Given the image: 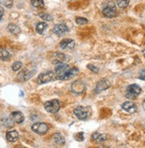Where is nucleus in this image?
I'll list each match as a JSON object with an SVG mask.
<instances>
[{"label": "nucleus", "instance_id": "1", "mask_svg": "<svg viewBox=\"0 0 145 148\" xmlns=\"http://www.w3.org/2000/svg\"><path fill=\"white\" fill-rule=\"evenodd\" d=\"M141 92H142V89L138 84H131L126 89V98H127L129 99H134L137 96L140 95Z\"/></svg>", "mask_w": 145, "mask_h": 148}, {"label": "nucleus", "instance_id": "2", "mask_svg": "<svg viewBox=\"0 0 145 148\" xmlns=\"http://www.w3.org/2000/svg\"><path fill=\"white\" fill-rule=\"evenodd\" d=\"M44 106H45V109H46V112L51 113V114H55V113H57L60 110L61 104H60L59 100L52 99V100L46 102Z\"/></svg>", "mask_w": 145, "mask_h": 148}, {"label": "nucleus", "instance_id": "3", "mask_svg": "<svg viewBox=\"0 0 145 148\" xmlns=\"http://www.w3.org/2000/svg\"><path fill=\"white\" fill-rule=\"evenodd\" d=\"M102 13L105 17L107 18H113L117 15V9L116 5L113 2L109 3L102 10Z\"/></svg>", "mask_w": 145, "mask_h": 148}, {"label": "nucleus", "instance_id": "4", "mask_svg": "<svg viewBox=\"0 0 145 148\" xmlns=\"http://www.w3.org/2000/svg\"><path fill=\"white\" fill-rule=\"evenodd\" d=\"M54 77H55V73L54 72H52V71L45 72V73H42V74H40L37 76V82L39 84H46V83L51 82V81L54 79Z\"/></svg>", "mask_w": 145, "mask_h": 148}, {"label": "nucleus", "instance_id": "5", "mask_svg": "<svg viewBox=\"0 0 145 148\" xmlns=\"http://www.w3.org/2000/svg\"><path fill=\"white\" fill-rule=\"evenodd\" d=\"M31 130L38 135H44L48 131L49 126L45 123H37L31 126Z\"/></svg>", "mask_w": 145, "mask_h": 148}, {"label": "nucleus", "instance_id": "6", "mask_svg": "<svg viewBox=\"0 0 145 148\" xmlns=\"http://www.w3.org/2000/svg\"><path fill=\"white\" fill-rule=\"evenodd\" d=\"M74 114L79 120H86L89 116V111L86 107L77 106L74 109Z\"/></svg>", "mask_w": 145, "mask_h": 148}, {"label": "nucleus", "instance_id": "7", "mask_svg": "<svg viewBox=\"0 0 145 148\" xmlns=\"http://www.w3.org/2000/svg\"><path fill=\"white\" fill-rule=\"evenodd\" d=\"M70 89H71V91L74 94H81V93H83L85 91L86 85H85V84L82 82V81L77 80V81H75V82L72 83Z\"/></svg>", "mask_w": 145, "mask_h": 148}, {"label": "nucleus", "instance_id": "8", "mask_svg": "<svg viewBox=\"0 0 145 148\" xmlns=\"http://www.w3.org/2000/svg\"><path fill=\"white\" fill-rule=\"evenodd\" d=\"M77 73H78V69H77V68H72V69H68L63 75H60V76H57V79L62 80V81L70 80V79H71L72 77H74Z\"/></svg>", "mask_w": 145, "mask_h": 148}, {"label": "nucleus", "instance_id": "9", "mask_svg": "<svg viewBox=\"0 0 145 148\" xmlns=\"http://www.w3.org/2000/svg\"><path fill=\"white\" fill-rule=\"evenodd\" d=\"M110 86V82H109L108 80H105V79L101 80V81H99V82L97 83V84H96L95 91L97 93H100V92H102V91H103L105 90L109 89Z\"/></svg>", "mask_w": 145, "mask_h": 148}, {"label": "nucleus", "instance_id": "10", "mask_svg": "<svg viewBox=\"0 0 145 148\" xmlns=\"http://www.w3.org/2000/svg\"><path fill=\"white\" fill-rule=\"evenodd\" d=\"M60 46L62 50H71L75 46V42L72 39L66 38L60 43Z\"/></svg>", "mask_w": 145, "mask_h": 148}, {"label": "nucleus", "instance_id": "11", "mask_svg": "<svg viewBox=\"0 0 145 148\" xmlns=\"http://www.w3.org/2000/svg\"><path fill=\"white\" fill-rule=\"evenodd\" d=\"M122 108L129 114H134L137 111V106L133 102H125L122 104Z\"/></svg>", "mask_w": 145, "mask_h": 148}, {"label": "nucleus", "instance_id": "12", "mask_svg": "<svg viewBox=\"0 0 145 148\" xmlns=\"http://www.w3.org/2000/svg\"><path fill=\"white\" fill-rule=\"evenodd\" d=\"M68 31H69V28L65 24H57L54 28V32L58 36H61L65 33H67Z\"/></svg>", "mask_w": 145, "mask_h": 148}, {"label": "nucleus", "instance_id": "13", "mask_svg": "<svg viewBox=\"0 0 145 148\" xmlns=\"http://www.w3.org/2000/svg\"><path fill=\"white\" fill-rule=\"evenodd\" d=\"M10 117L16 123H23V121H24V115H23V114L21 113V112H18V111L12 112L11 114Z\"/></svg>", "mask_w": 145, "mask_h": 148}, {"label": "nucleus", "instance_id": "14", "mask_svg": "<svg viewBox=\"0 0 145 148\" xmlns=\"http://www.w3.org/2000/svg\"><path fill=\"white\" fill-rule=\"evenodd\" d=\"M70 68H69V65L68 64L59 63V65H57L56 68H55V74L57 75V76H60V75H63Z\"/></svg>", "mask_w": 145, "mask_h": 148}, {"label": "nucleus", "instance_id": "15", "mask_svg": "<svg viewBox=\"0 0 145 148\" xmlns=\"http://www.w3.org/2000/svg\"><path fill=\"white\" fill-rule=\"evenodd\" d=\"M19 138V134L16 130H10L6 133V139L9 142H16Z\"/></svg>", "mask_w": 145, "mask_h": 148}, {"label": "nucleus", "instance_id": "16", "mask_svg": "<svg viewBox=\"0 0 145 148\" xmlns=\"http://www.w3.org/2000/svg\"><path fill=\"white\" fill-rule=\"evenodd\" d=\"M92 138H93L96 142L102 143V142H104L105 140L107 139V136L105 135V134H103V133L95 132L93 135H92Z\"/></svg>", "mask_w": 145, "mask_h": 148}, {"label": "nucleus", "instance_id": "17", "mask_svg": "<svg viewBox=\"0 0 145 148\" xmlns=\"http://www.w3.org/2000/svg\"><path fill=\"white\" fill-rule=\"evenodd\" d=\"M52 57H54V61H52V62H54L55 64L62 63V61L66 59V57H65V55L63 54V53H60V52L54 53Z\"/></svg>", "mask_w": 145, "mask_h": 148}, {"label": "nucleus", "instance_id": "18", "mask_svg": "<svg viewBox=\"0 0 145 148\" xmlns=\"http://www.w3.org/2000/svg\"><path fill=\"white\" fill-rule=\"evenodd\" d=\"M54 141L59 145H63L65 144V138L61 133H55V134L54 135Z\"/></svg>", "mask_w": 145, "mask_h": 148}, {"label": "nucleus", "instance_id": "19", "mask_svg": "<svg viewBox=\"0 0 145 148\" xmlns=\"http://www.w3.org/2000/svg\"><path fill=\"white\" fill-rule=\"evenodd\" d=\"M47 23L46 22H38L36 26V30L38 34H43L45 32V30L47 29Z\"/></svg>", "mask_w": 145, "mask_h": 148}, {"label": "nucleus", "instance_id": "20", "mask_svg": "<svg viewBox=\"0 0 145 148\" xmlns=\"http://www.w3.org/2000/svg\"><path fill=\"white\" fill-rule=\"evenodd\" d=\"M7 29L9 30V32H11L12 34H14V35H18L20 32H21V29L19 28V27L15 24H9L8 27H7Z\"/></svg>", "mask_w": 145, "mask_h": 148}, {"label": "nucleus", "instance_id": "21", "mask_svg": "<svg viewBox=\"0 0 145 148\" xmlns=\"http://www.w3.org/2000/svg\"><path fill=\"white\" fill-rule=\"evenodd\" d=\"M32 76V73H29L28 71H21L19 75H18V79L21 81H27L29 80L30 77Z\"/></svg>", "mask_w": 145, "mask_h": 148}, {"label": "nucleus", "instance_id": "22", "mask_svg": "<svg viewBox=\"0 0 145 148\" xmlns=\"http://www.w3.org/2000/svg\"><path fill=\"white\" fill-rule=\"evenodd\" d=\"M11 54L6 50V49H0V60L3 61H6L10 60Z\"/></svg>", "mask_w": 145, "mask_h": 148}, {"label": "nucleus", "instance_id": "23", "mask_svg": "<svg viewBox=\"0 0 145 148\" xmlns=\"http://www.w3.org/2000/svg\"><path fill=\"white\" fill-rule=\"evenodd\" d=\"M117 5L119 8H126L129 5V0H117Z\"/></svg>", "mask_w": 145, "mask_h": 148}, {"label": "nucleus", "instance_id": "24", "mask_svg": "<svg viewBox=\"0 0 145 148\" xmlns=\"http://www.w3.org/2000/svg\"><path fill=\"white\" fill-rule=\"evenodd\" d=\"M31 5L34 7L40 8L44 6L45 3H44V0H31Z\"/></svg>", "mask_w": 145, "mask_h": 148}, {"label": "nucleus", "instance_id": "25", "mask_svg": "<svg viewBox=\"0 0 145 148\" xmlns=\"http://www.w3.org/2000/svg\"><path fill=\"white\" fill-rule=\"evenodd\" d=\"M22 66V63L21 61H15L12 65V69L14 71H19Z\"/></svg>", "mask_w": 145, "mask_h": 148}, {"label": "nucleus", "instance_id": "26", "mask_svg": "<svg viewBox=\"0 0 145 148\" xmlns=\"http://www.w3.org/2000/svg\"><path fill=\"white\" fill-rule=\"evenodd\" d=\"M76 23L78 24V25H86L88 23V21L86 19V18H83V17H77L76 18Z\"/></svg>", "mask_w": 145, "mask_h": 148}, {"label": "nucleus", "instance_id": "27", "mask_svg": "<svg viewBox=\"0 0 145 148\" xmlns=\"http://www.w3.org/2000/svg\"><path fill=\"white\" fill-rule=\"evenodd\" d=\"M39 17L43 19L44 21H51L52 19V16L50 14H47V13H40V14H39Z\"/></svg>", "mask_w": 145, "mask_h": 148}, {"label": "nucleus", "instance_id": "28", "mask_svg": "<svg viewBox=\"0 0 145 148\" xmlns=\"http://www.w3.org/2000/svg\"><path fill=\"white\" fill-rule=\"evenodd\" d=\"M0 2L7 8H11L12 6V0H0Z\"/></svg>", "mask_w": 145, "mask_h": 148}, {"label": "nucleus", "instance_id": "29", "mask_svg": "<svg viewBox=\"0 0 145 148\" xmlns=\"http://www.w3.org/2000/svg\"><path fill=\"white\" fill-rule=\"evenodd\" d=\"M3 123H4V126L5 127H9V126H12V120L10 118H5L3 120Z\"/></svg>", "mask_w": 145, "mask_h": 148}, {"label": "nucleus", "instance_id": "30", "mask_svg": "<svg viewBox=\"0 0 145 148\" xmlns=\"http://www.w3.org/2000/svg\"><path fill=\"white\" fill-rule=\"evenodd\" d=\"M87 68L91 70V71H93L94 73H98L99 72V69L96 68L95 66H94V65H92V64H89V65H87Z\"/></svg>", "mask_w": 145, "mask_h": 148}, {"label": "nucleus", "instance_id": "31", "mask_svg": "<svg viewBox=\"0 0 145 148\" xmlns=\"http://www.w3.org/2000/svg\"><path fill=\"white\" fill-rule=\"evenodd\" d=\"M75 138H77V140H79V141L84 140V133H83V132L77 133V135H75Z\"/></svg>", "mask_w": 145, "mask_h": 148}, {"label": "nucleus", "instance_id": "32", "mask_svg": "<svg viewBox=\"0 0 145 148\" xmlns=\"http://www.w3.org/2000/svg\"><path fill=\"white\" fill-rule=\"evenodd\" d=\"M139 78H140L141 80H144V81H145V70H142V71L140 72Z\"/></svg>", "mask_w": 145, "mask_h": 148}, {"label": "nucleus", "instance_id": "33", "mask_svg": "<svg viewBox=\"0 0 145 148\" xmlns=\"http://www.w3.org/2000/svg\"><path fill=\"white\" fill-rule=\"evenodd\" d=\"M3 15H4V9L2 7H0V20L3 17Z\"/></svg>", "mask_w": 145, "mask_h": 148}, {"label": "nucleus", "instance_id": "34", "mask_svg": "<svg viewBox=\"0 0 145 148\" xmlns=\"http://www.w3.org/2000/svg\"><path fill=\"white\" fill-rule=\"evenodd\" d=\"M143 109L145 110V101L143 102Z\"/></svg>", "mask_w": 145, "mask_h": 148}, {"label": "nucleus", "instance_id": "35", "mask_svg": "<svg viewBox=\"0 0 145 148\" xmlns=\"http://www.w3.org/2000/svg\"><path fill=\"white\" fill-rule=\"evenodd\" d=\"M142 53H143V55H144V57H145V49L143 50V51H142Z\"/></svg>", "mask_w": 145, "mask_h": 148}]
</instances>
